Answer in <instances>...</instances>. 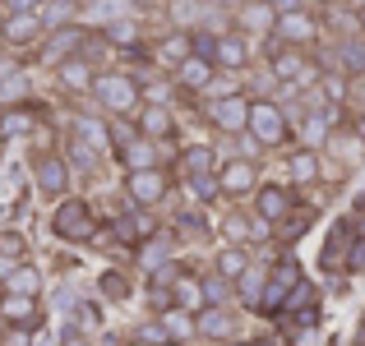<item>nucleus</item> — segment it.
Masks as SVG:
<instances>
[{
  "mask_svg": "<svg viewBox=\"0 0 365 346\" xmlns=\"http://www.w3.org/2000/svg\"><path fill=\"white\" fill-rule=\"evenodd\" d=\"M88 98H93V107H98V115H107V120H130V115L139 111V79H134L130 70H98Z\"/></svg>",
  "mask_w": 365,
  "mask_h": 346,
  "instance_id": "obj_1",
  "label": "nucleus"
},
{
  "mask_svg": "<svg viewBox=\"0 0 365 346\" xmlns=\"http://www.w3.org/2000/svg\"><path fill=\"white\" fill-rule=\"evenodd\" d=\"M51 236L65 240V245H93V240H102L98 208L83 194H65L61 204L51 208Z\"/></svg>",
  "mask_w": 365,
  "mask_h": 346,
  "instance_id": "obj_2",
  "label": "nucleus"
},
{
  "mask_svg": "<svg viewBox=\"0 0 365 346\" xmlns=\"http://www.w3.org/2000/svg\"><path fill=\"white\" fill-rule=\"evenodd\" d=\"M245 139L259 152H277L292 143V120L277 107V98H250V115H245Z\"/></svg>",
  "mask_w": 365,
  "mask_h": 346,
  "instance_id": "obj_3",
  "label": "nucleus"
},
{
  "mask_svg": "<svg viewBox=\"0 0 365 346\" xmlns=\"http://www.w3.org/2000/svg\"><path fill=\"white\" fill-rule=\"evenodd\" d=\"M301 282H305V268L296 263V254H282V258H273V263H264V291H259L255 314L277 319V314H282V305H287V295H292Z\"/></svg>",
  "mask_w": 365,
  "mask_h": 346,
  "instance_id": "obj_4",
  "label": "nucleus"
},
{
  "mask_svg": "<svg viewBox=\"0 0 365 346\" xmlns=\"http://www.w3.org/2000/svg\"><path fill=\"white\" fill-rule=\"evenodd\" d=\"M33 185H37V194L42 199H51V204H61L65 194H74V171H70V162L61 157L56 148H42V152H33Z\"/></svg>",
  "mask_w": 365,
  "mask_h": 346,
  "instance_id": "obj_5",
  "label": "nucleus"
},
{
  "mask_svg": "<svg viewBox=\"0 0 365 346\" xmlns=\"http://www.w3.org/2000/svg\"><path fill=\"white\" fill-rule=\"evenodd\" d=\"M120 194H125V204H130V208H148V213H153V208L167 204V194H171V171H167V167L125 171Z\"/></svg>",
  "mask_w": 365,
  "mask_h": 346,
  "instance_id": "obj_6",
  "label": "nucleus"
},
{
  "mask_svg": "<svg viewBox=\"0 0 365 346\" xmlns=\"http://www.w3.org/2000/svg\"><path fill=\"white\" fill-rule=\"evenodd\" d=\"M241 337V314L236 305H204L195 314V346H227Z\"/></svg>",
  "mask_w": 365,
  "mask_h": 346,
  "instance_id": "obj_7",
  "label": "nucleus"
},
{
  "mask_svg": "<svg viewBox=\"0 0 365 346\" xmlns=\"http://www.w3.org/2000/svg\"><path fill=\"white\" fill-rule=\"evenodd\" d=\"M88 28L83 23H70V28H56V33H46L42 42H37V51H33V61L42 65V70H56V65H65V61H74V56H83V46H88Z\"/></svg>",
  "mask_w": 365,
  "mask_h": 346,
  "instance_id": "obj_8",
  "label": "nucleus"
},
{
  "mask_svg": "<svg viewBox=\"0 0 365 346\" xmlns=\"http://www.w3.org/2000/svg\"><path fill=\"white\" fill-rule=\"evenodd\" d=\"M268 42H277V46H296V51H310V46L319 42V14H314V9H305V5L282 9V14H277V23H273V37H268Z\"/></svg>",
  "mask_w": 365,
  "mask_h": 346,
  "instance_id": "obj_9",
  "label": "nucleus"
},
{
  "mask_svg": "<svg viewBox=\"0 0 365 346\" xmlns=\"http://www.w3.org/2000/svg\"><path fill=\"white\" fill-rule=\"evenodd\" d=\"M259 157H227L217 162L213 171V185H217V199H250L259 189Z\"/></svg>",
  "mask_w": 365,
  "mask_h": 346,
  "instance_id": "obj_10",
  "label": "nucleus"
},
{
  "mask_svg": "<svg viewBox=\"0 0 365 346\" xmlns=\"http://www.w3.org/2000/svg\"><path fill=\"white\" fill-rule=\"evenodd\" d=\"M296 204H301V194H296L292 185H282V180H259V189L250 194V213H255L268 231L282 222V217L292 213Z\"/></svg>",
  "mask_w": 365,
  "mask_h": 346,
  "instance_id": "obj_11",
  "label": "nucleus"
},
{
  "mask_svg": "<svg viewBox=\"0 0 365 346\" xmlns=\"http://www.w3.org/2000/svg\"><path fill=\"white\" fill-rule=\"evenodd\" d=\"M245 115H250V93H232V98H213L204 102V120L213 134H222V139H236V134H245Z\"/></svg>",
  "mask_w": 365,
  "mask_h": 346,
  "instance_id": "obj_12",
  "label": "nucleus"
},
{
  "mask_svg": "<svg viewBox=\"0 0 365 346\" xmlns=\"http://www.w3.org/2000/svg\"><path fill=\"white\" fill-rule=\"evenodd\" d=\"M208 61H213L217 74H245L250 65H255V42H245L241 33H232V28H222V33L213 37V51H208Z\"/></svg>",
  "mask_w": 365,
  "mask_h": 346,
  "instance_id": "obj_13",
  "label": "nucleus"
},
{
  "mask_svg": "<svg viewBox=\"0 0 365 346\" xmlns=\"http://www.w3.org/2000/svg\"><path fill=\"white\" fill-rule=\"evenodd\" d=\"M102 231H111V236H116L120 245H130V249H134V245H143L148 236H158L162 222H158V213H148V208H130V204H125V208H120V213L111 217V222L102 226Z\"/></svg>",
  "mask_w": 365,
  "mask_h": 346,
  "instance_id": "obj_14",
  "label": "nucleus"
},
{
  "mask_svg": "<svg viewBox=\"0 0 365 346\" xmlns=\"http://www.w3.org/2000/svg\"><path fill=\"white\" fill-rule=\"evenodd\" d=\"M42 37H46V28H42L37 14H0V46H5V51H14V56L37 51Z\"/></svg>",
  "mask_w": 365,
  "mask_h": 346,
  "instance_id": "obj_15",
  "label": "nucleus"
},
{
  "mask_svg": "<svg viewBox=\"0 0 365 346\" xmlns=\"http://www.w3.org/2000/svg\"><path fill=\"white\" fill-rule=\"evenodd\" d=\"M277 23V9L268 0H241V9L232 14V33H241L245 42H268Z\"/></svg>",
  "mask_w": 365,
  "mask_h": 346,
  "instance_id": "obj_16",
  "label": "nucleus"
},
{
  "mask_svg": "<svg viewBox=\"0 0 365 346\" xmlns=\"http://www.w3.org/2000/svg\"><path fill=\"white\" fill-rule=\"evenodd\" d=\"M130 125H134V134H139V139L158 143V148L180 134V120H176V111H171V107H143V102H139V111L130 115Z\"/></svg>",
  "mask_w": 365,
  "mask_h": 346,
  "instance_id": "obj_17",
  "label": "nucleus"
},
{
  "mask_svg": "<svg viewBox=\"0 0 365 346\" xmlns=\"http://www.w3.org/2000/svg\"><path fill=\"white\" fill-rule=\"evenodd\" d=\"M176 245H180L176 231H158V236H148L143 245H134V268H139L143 277H153L158 268L176 263Z\"/></svg>",
  "mask_w": 365,
  "mask_h": 346,
  "instance_id": "obj_18",
  "label": "nucleus"
},
{
  "mask_svg": "<svg viewBox=\"0 0 365 346\" xmlns=\"http://www.w3.org/2000/svg\"><path fill=\"white\" fill-rule=\"evenodd\" d=\"M282 167H287V180H282V185H292L296 194L324 180V157H319V152H310V148H287Z\"/></svg>",
  "mask_w": 365,
  "mask_h": 346,
  "instance_id": "obj_19",
  "label": "nucleus"
},
{
  "mask_svg": "<svg viewBox=\"0 0 365 346\" xmlns=\"http://www.w3.org/2000/svg\"><path fill=\"white\" fill-rule=\"evenodd\" d=\"M46 319L42 300H28V295H0V323L14 332H37Z\"/></svg>",
  "mask_w": 365,
  "mask_h": 346,
  "instance_id": "obj_20",
  "label": "nucleus"
},
{
  "mask_svg": "<svg viewBox=\"0 0 365 346\" xmlns=\"http://www.w3.org/2000/svg\"><path fill=\"white\" fill-rule=\"evenodd\" d=\"M98 42L111 46V51H120V56H134L143 46V14H125V19H116V23H102Z\"/></svg>",
  "mask_w": 365,
  "mask_h": 346,
  "instance_id": "obj_21",
  "label": "nucleus"
},
{
  "mask_svg": "<svg viewBox=\"0 0 365 346\" xmlns=\"http://www.w3.org/2000/svg\"><path fill=\"white\" fill-rule=\"evenodd\" d=\"M222 240H227V245L250 249V245H259V240H268V226L259 222L250 208H232V213L222 217Z\"/></svg>",
  "mask_w": 365,
  "mask_h": 346,
  "instance_id": "obj_22",
  "label": "nucleus"
},
{
  "mask_svg": "<svg viewBox=\"0 0 365 346\" xmlns=\"http://www.w3.org/2000/svg\"><path fill=\"white\" fill-rule=\"evenodd\" d=\"M217 162H222V157H217L213 143H185V148L176 152V171H180V180H185V185H190V180L213 176Z\"/></svg>",
  "mask_w": 365,
  "mask_h": 346,
  "instance_id": "obj_23",
  "label": "nucleus"
},
{
  "mask_svg": "<svg viewBox=\"0 0 365 346\" xmlns=\"http://www.w3.org/2000/svg\"><path fill=\"white\" fill-rule=\"evenodd\" d=\"M213 65L204 61V56H185V61L171 70V83H176V93H190V98H204V88L213 83Z\"/></svg>",
  "mask_w": 365,
  "mask_h": 346,
  "instance_id": "obj_24",
  "label": "nucleus"
},
{
  "mask_svg": "<svg viewBox=\"0 0 365 346\" xmlns=\"http://www.w3.org/2000/svg\"><path fill=\"white\" fill-rule=\"evenodd\" d=\"M70 139H79L83 148H93L98 157H111V148H107V120H102L98 111H74L70 115Z\"/></svg>",
  "mask_w": 365,
  "mask_h": 346,
  "instance_id": "obj_25",
  "label": "nucleus"
},
{
  "mask_svg": "<svg viewBox=\"0 0 365 346\" xmlns=\"http://www.w3.org/2000/svg\"><path fill=\"white\" fill-rule=\"evenodd\" d=\"M37 120H42V111H37L33 102H14V107H0V139H5V143L28 139V134H37Z\"/></svg>",
  "mask_w": 365,
  "mask_h": 346,
  "instance_id": "obj_26",
  "label": "nucleus"
},
{
  "mask_svg": "<svg viewBox=\"0 0 365 346\" xmlns=\"http://www.w3.org/2000/svg\"><path fill=\"white\" fill-rule=\"evenodd\" d=\"M56 88L61 93H83L88 98V88H93V74H98V65L88 61V56H74V61H65V65H56Z\"/></svg>",
  "mask_w": 365,
  "mask_h": 346,
  "instance_id": "obj_27",
  "label": "nucleus"
},
{
  "mask_svg": "<svg viewBox=\"0 0 365 346\" xmlns=\"http://www.w3.org/2000/svg\"><path fill=\"white\" fill-rule=\"evenodd\" d=\"M116 162H120V171H148V167H162V148L134 134V139L116 152Z\"/></svg>",
  "mask_w": 365,
  "mask_h": 346,
  "instance_id": "obj_28",
  "label": "nucleus"
},
{
  "mask_svg": "<svg viewBox=\"0 0 365 346\" xmlns=\"http://www.w3.org/2000/svg\"><path fill=\"white\" fill-rule=\"evenodd\" d=\"M347 249H351V222H338L329 231V245H324V254H319V268L347 273Z\"/></svg>",
  "mask_w": 365,
  "mask_h": 346,
  "instance_id": "obj_29",
  "label": "nucleus"
},
{
  "mask_svg": "<svg viewBox=\"0 0 365 346\" xmlns=\"http://www.w3.org/2000/svg\"><path fill=\"white\" fill-rule=\"evenodd\" d=\"M0 295H28V300H42V273L24 258V263L0 282Z\"/></svg>",
  "mask_w": 365,
  "mask_h": 346,
  "instance_id": "obj_30",
  "label": "nucleus"
},
{
  "mask_svg": "<svg viewBox=\"0 0 365 346\" xmlns=\"http://www.w3.org/2000/svg\"><path fill=\"white\" fill-rule=\"evenodd\" d=\"M310 222H314V213L305 204H296L292 213L282 217V222H277L273 231H268V240H277V245H296V240L305 236V231H310Z\"/></svg>",
  "mask_w": 365,
  "mask_h": 346,
  "instance_id": "obj_31",
  "label": "nucleus"
},
{
  "mask_svg": "<svg viewBox=\"0 0 365 346\" xmlns=\"http://www.w3.org/2000/svg\"><path fill=\"white\" fill-rule=\"evenodd\" d=\"M250 263H255V254H250V249H241V245H222V249L213 254V277H222V282H236V277H241Z\"/></svg>",
  "mask_w": 365,
  "mask_h": 346,
  "instance_id": "obj_32",
  "label": "nucleus"
},
{
  "mask_svg": "<svg viewBox=\"0 0 365 346\" xmlns=\"http://www.w3.org/2000/svg\"><path fill=\"white\" fill-rule=\"evenodd\" d=\"M79 9H83V0H42L37 19H42V28H46V33H56V28L79 23Z\"/></svg>",
  "mask_w": 365,
  "mask_h": 346,
  "instance_id": "obj_33",
  "label": "nucleus"
},
{
  "mask_svg": "<svg viewBox=\"0 0 365 346\" xmlns=\"http://www.w3.org/2000/svg\"><path fill=\"white\" fill-rule=\"evenodd\" d=\"M167 332V342H180V346H195V314H180V310H162L153 314Z\"/></svg>",
  "mask_w": 365,
  "mask_h": 346,
  "instance_id": "obj_34",
  "label": "nucleus"
},
{
  "mask_svg": "<svg viewBox=\"0 0 365 346\" xmlns=\"http://www.w3.org/2000/svg\"><path fill=\"white\" fill-rule=\"evenodd\" d=\"M333 61H338V70H333V74H342V79H351V74H365V42H361V37H342Z\"/></svg>",
  "mask_w": 365,
  "mask_h": 346,
  "instance_id": "obj_35",
  "label": "nucleus"
},
{
  "mask_svg": "<svg viewBox=\"0 0 365 346\" xmlns=\"http://www.w3.org/2000/svg\"><path fill=\"white\" fill-rule=\"evenodd\" d=\"M14 102H33V74L28 70H14L0 83V107H14Z\"/></svg>",
  "mask_w": 365,
  "mask_h": 346,
  "instance_id": "obj_36",
  "label": "nucleus"
},
{
  "mask_svg": "<svg viewBox=\"0 0 365 346\" xmlns=\"http://www.w3.org/2000/svg\"><path fill=\"white\" fill-rule=\"evenodd\" d=\"M342 111L351 115V120H365V74H351V79H342Z\"/></svg>",
  "mask_w": 365,
  "mask_h": 346,
  "instance_id": "obj_37",
  "label": "nucleus"
},
{
  "mask_svg": "<svg viewBox=\"0 0 365 346\" xmlns=\"http://www.w3.org/2000/svg\"><path fill=\"white\" fill-rule=\"evenodd\" d=\"M0 258H14V263H24L28 258V236L24 231H0Z\"/></svg>",
  "mask_w": 365,
  "mask_h": 346,
  "instance_id": "obj_38",
  "label": "nucleus"
},
{
  "mask_svg": "<svg viewBox=\"0 0 365 346\" xmlns=\"http://www.w3.org/2000/svg\"><path fill=\"white\" fill-rule=\"evenodd\" d=\"M199 282H204V305H232V282L213 273H199Z\"/></svg>",
  "mask_w": 365,
  "mask_h": 346,
  "instance_id": "obj_39",
  "label": "nucleus"
},
{
  "mask_svg": "<svg viewBox=\"0 0 365 346\" xmlns=\"http://www.w3.org/2000/svg\"><path fill=\"white\" fill-rule=\"evenodd\" d=\"M134 342H143V346H167V332H162L158 319H148V323H139V328H134Z\"/></svg>",
  "mask_w": 365,
  "mask_h": 346,
  "instance_id": "obj_40",
  "label": "nucleus"
},
{
  "mask_svg": "<svg viewBox=\"0 0 365 346\" xmlns=\"http://www.w3.org/2000/svg\"><path fill=\"white\" fill-rule=\"evenodd\" d=\"M190 194H195V204H213L217 199V185H213V176H204V180H190Z\"/></svg>",
  "mask_w": 365,
  "mask_h": 346,
  "instance_id": "obj_41",
  "label": "nucleus"
},
{
  "mask_svg": "<svg viewBox=\"0 0 365 346\" xmlns=\"http://www.w3.org/2000/svg\"><path fill=\"white\" fill-rule=\"evenodd\" d=\"M102 291H107L111 300H125V295H130V282H125L120 273H107V277H102Z\"/></svg>",
  "mask_w": 365,
  "mask_h": 346,
  "instance_id": "obj_42",
  "label": "nucleus"
},
{
  "mask_svg": "<svg viewBox=\"0 0 365 346\" xmlns=\"http://www.w3.org/2000/svg\"><path fill=\"white\" fill-rule=\"evenodd\" d=\"M42 0H0V14H37Z\"/></svg>",
  "mask_w": 365,
  "mask_h": 346,
  "instance_id": "obj_43",
  "label": "nucleus"
},
{
  "mask_svg": "<svg viewBox=\"0 0 365 346\" xmlns=\"http://www.w3.org/2000/svg\"><path fill=\"white\" fill-rule=\"evenodd\" d=\"M14 70H24V61H19L14 51H5V56H0V83H5V79H9Z\"/></svg>",
  "mask_w": 365,
  "mask_h": 346,
  "instance_id": "obj_44",
  "label": "nucleus"
},
{
  "mask_svg": "<svg viewBox=\"0 0 365 346\" xmlns=\"http://www.w3.org/2000/svg\"><path fill=\"white\" fill-rule=\"evenodd\" d=\"M208 9H213V14H236V9H241V0H204Z\"/></svg>",
  "mask_w": 365,
  "mask_h": 346,
  "instance_id": "obj_45",
  "label": "nucleus"
},
{
  "mask_svg": "<svg viewBox=\"0 0 365 346\" xmlns=\"http://www.w3.org/2000/svg\"><path fill=\"white\" fill-rule=\"evenodd\" d=\"M61 346H93V342L83 337V332H74V328H70V332H65V337H61Z\"/></svg>",
  "mask_w": 365,
  "mask_h": 346,
  "instance_id": "obj_46",
  "label": "nucleus"
},
{
  "mask_svg": "<svg viewBox=\"0 0 365 346\" xmlns=\"http://www.w3.org/2000/svg\"><path fill=\"white\" fill-rule=\"evenodd\" d=\"M14 268H19V263H14V258H0V282H5V277H9V273H14Z\"/></svg>",
  "mask_w": 365,
  "mask_h": 346,
  "instance_id": "obj_47",
  "label": "nucleus"
},
{
  "mask_svg": "<svg viewBox=\"0 0 365 346\" xmlns=\"http://www.w3.org/2000/svg\"><path fill=\"white\" fill-rule=\"evenodd\" d=\"M314 5H324V9H333V5H342V0H314Z\"/></svg>",
  "mask_w": 365,
  "mask_h": 346,
  "instance_id": "obj_48",
  "label": "nucleus"
},
{
  "mask_svg": "<svg viewBox=\"0 0 365 346\" xmlns=\"http://www.w3.org/2000/svg\"><path fill=\"white\" fill-rule=\"evenodd\" d=\"M342 5H351V9H365V0H342Z\"/></svg>",
  "mask_w": 365,
  "mask_h": 346,
  "instance_id": "obj_49",
  "label": "nucleus"
},
{
  "mask_svg": "<svg viewBox=\"0 0 365 346\" xmlns=\"http://www.w3.org/2000/svg\"><path fill=\"white\" fill-rule=\"evenodd\" d=\"M0 152H5V139H0Z\"/></svg>",
  "mask_w": 365,
  "mask_h": 346,
  "instance_id": "obj_50",
  "label": "nucleus"
},
{
  "mask_svg": "<svg viewBox=\"0 0 365 346\" xmlns=\"http://www.w3.org/2000/svg\"><path fill=\"white\" fill-rule=\"evenodd\" d=\"M130 346H143V342H130Z\"/></svg>",
  "mask_w": 365,
  "mask_h": 346,
  "instance_id": "obj_51",
  "label": "nucleus"
}]
</instances>
